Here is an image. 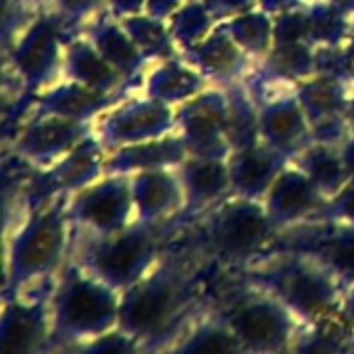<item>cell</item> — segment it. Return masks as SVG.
<instances>
[{"instance_id": "obj_8", "label": "cell", "mask_w": 354, "mask_h": 354, "mask_svg": "<svg viewBox=\"0 0 354 354\" xmlns=\"http://www.w3.org/2000/svg\"><path fill=\"white\" fill-rule=\"evenodd\" d=\"M354 333L335 315L319 323L302 325L286 354H352Z\"/></svg>"}, {"instance_id": "obj_5", "label": "cell", "mask_w": 354, "mask_h": 354, "mask_svg": "<svg viewBox=\"0 0 354 354\" xmlns=\"http://www.w3.org/2000/svg\"><path fill=\"white\" fill-rule=\"evenodd\" d=\"M50 286L5 296L0 319V354H55L48 302Z\"/></svg>"}, {"instance_id": "obj_6", "label": "cell", "mask_w": 354, "mask_h": 354, "mask_svg": "<svg viewBox=\"0 0 354 354\" xmlns=\"http://www.w3.org/2000/svg\"><path fill=\"white\" fill-rule=\"evenodd\" d=\"M121 294L144 279L160 261L154 244L144 236H117L104 240L92 254L80 261Z\"/></svg>"}, {"instance_id": "obj_11", "label": "cell", "mask_w": 354, "mask_h": 354, "mask_svg": "<svg viewBox=\"0 0 354 354\" xmlns=\"http://www.w3.org/2000/svg\"><path fill=\"white\" fill-rule=\"evenodd\" d=\"M352 354H354V352H352Z\"/></svg>"}, {"instance_id": "obj_9", "label": "cell", "mask_w": 354, "mask_h": 354, "mask_svg": "<svg viewBox=\"0 0 354 354\" xmlns=\"http://www.w3.org/2000/svg\"><path fill=\"white\" fill-rule=\"evenodd\" d=\"M55 354H152V352L123 329H115L94 339L61 346L55 350Z\"/></svg>"}, {"instance_id": "obj_7", "label": "cell", "mask_w": 354, "mask_h": 354, "mask_svg": "<svg viewBox=\"0 0 354 354\" xmlns=\"http://www.w3.org/2000/svg\"><path fill=\"white\" fill-rule=\"evenodd\" d=\"M158 354H248V350L211 302Z\"/></svg>"}, {"instance_id": "obj_10", "label": "cell", "mask_w": 354, "mask_h": 354, "mask_svg": "<svg viewBox=\"0 0 354 354\" xmlns=\"http://www.w3.org/2000/svg\"><path fill=\"white\" fill-rule=\"evenodd\" d=\"M337 317L350 327V331L354 333V286H348L337 310Z\"/></svg>"}, {"instance_id": "obj_3", "label": "cell", "mask_w": 354, "mask_h": 354, "mask_svg": "<svg viewBox=\"0 0 354 354\" xmlns=\"http://www.w3.org/2000/svg\"><path fill=\"white\" fill-rule=\"evenodd\" d=\"M213 308L248 354H286L304 325L275 294L252 279L213 298Z\"/></svg>"}, {"instance_id": "obj_4", "label": "cell", "mask_w": 354, "mask_h": 354, "mask_svg": "<svg viewBox=\"0 0 354 354\" xmlns=\"http://www.w3.org/2000/svg\"><path fill=\"white\" fill-rule=\"evenodd\" d=\"M248 279L275 294L304 325L335 317L346 286L308 254H290L252 269Z\"/></svg>"}, {"instance_id": "obj_2", "label": "cell", "mask_w": 354, "mask_h": 354, "mask_svg": "<svg viewBox=\"0 0 354 354\" xmlns=\"http://www.w3.org/2000/svg\"><path fill=\"white\" fill-rule=\"evenodd\" d=\"M48 302L57 348L119 329L121 292L80 261L61 269L50 283Z\"/></svg>"}, {"instance_id": "obj_1", "label": "cell", "mask_w": 354, "mask_h": 354, "mask_svg": "<svg viewBox=\"0 0 354 354\" xmlns=\"http://www.w3.org/2000/svg\"><path fill=\"white\" fill-rule=\"evenodd\" d=\"M211 302L213 298L190 271L158 263L121 294L119 329L158 354Z\"/></svg>"}]
</instances>
